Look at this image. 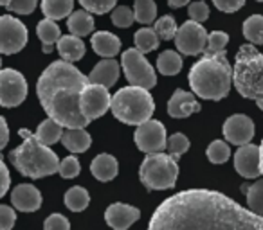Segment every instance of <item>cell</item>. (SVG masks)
<instances>
[{
    "mask_svg": "<svg viewBox=\"0 0 263 230\" xmlns=\"http://www.w3.org/2000/svg\"><path fill=\"white\" fill-rule=\"evenodd\" d=\"M148 230H263V216L218 191L190 189L166 198Z\"/></svg>",
    "mask_w": 263,
    "mask_h": 230,
    "instance_id": "cell-1",
    "label": "cell"
},
{
    "mask_svg": "<svg viewBox=\"0 0 263 230\" xmlns=\"http://www.w3.org/2000/svg\"><path fill=\"white\" fill-rule=\"evenodd\" d=\"M90 83L72 63L60 59L42 72L36 94L49 117L63 128H85L88 119L81 112V92Z\"/></svg>",
    "mask_w": 263,
    "mask_h": 230,
    "instance_id": "cell-2",
    "label": "cell"
},
{
    "mask_svg": "<svg viewBox=\"0 0 263 230\" xmlns=\"http://www.w3.org/2000/svg\"><path fill=\"white\" fill-rule=\"evenodd\" d=\"M187 79L195 95L209 101H222L233 85V67L226 52L204 54L191 67Z\"/></svg>",
    "mask_w": 263,
    "mask_h": 230,
    "instance_id": "cell-3",
    "label": "cell"
},
{
    "mask_svg": "<svg viewBox=\"0 0 263 230\" xmlns=\"http://www.w3.org/2000/svg\"><path fill=\"white\" fill-rule=\"evenodd\" d=\"M18 135L22 137V144L9 153V160L13 162L16 171L33 180L54 175L60 169L58 155L49 146L42 144L29 130L22 128Z\"/></svg>",
    "mask_w": 263,
    "mask_h": 230,
    "instance_id": "cell-4",
    "label": "cell"
},
{
    "mask_svg": "<svg viewBox=\"0 0 263 230\" xmlns=\"http://www.w3.org/2000/svg\"><path fill=\"white\" fill-rule=\"evenodd\" d=\"M233 83L240 95L254 101L263 112V54L254 45H241L238 51Z\"/></svg>",
    "mask_w": 263,
    "mask_h": 230,
    "instance_id": "cell-5",
    "label": "cell"
},
{
    "mask_svg": "<svg viewBox=\"0 0 263 230\" xmlns=\"http://www.w3.org/2000/svg\"><path fill=\"white\" fill-rule=\"evenodd\" d=\"M110 110L117 121L130 126H139L152 119L155 102L146 88L132 85V87H124L114 94Z\"/></svg>",
    "mask_w": 263,
    "mask_h": 230,
    "instance_id": "cell-6",
    "label": "cell"
},
{
    "mask_svg": "<svg viewBox=\"0 0 263 230\" xmlns=\"http://www.w3.org/2000/svg\"><path fill=\"white\" fill-rule=\"evenodd\" d=\"M179 164L172 155L150 153L139 168V178L150 191H166L175 187Z\"/></svg>",
    "mask_w": 263,
    "mask_h": 230,
    "instance_id": "cell-7",
    "label": "cell"
},
{
    "mask_svg": "<svg viewBox=\"0 0 263 230\" xmlns=\"http://www.w3.org/2000/svg\"><path fill=\"white\" fill-rule=\"evenodd\" d=\"M121 67L123 72L126 76L128 83L134 87L141 88H154L157 85V74H155L154 67L148 63V59L144 58V54L139 49H128L121 56Z\"/></svg>",
    "mask_w": 263,
    "mask_h": 230,
    "instance_id": "cell-8",
    "label": "cell"
},
{
    "mask_svg": "<svg viewBox=\"0 0 263 230\" xmlns=\"http://www.w3.org/2000/svg\"><path fill=\"white\" fill-rule=\"evenodd\" d=\"M29 40L26 26L11 15L0 16V54H16Z\"/></svg>",
    "mask_w": 263,
    "mask_h": 230,
    "instance_id": "cell-9",
    "label": "cell"
},
{
    "mask_svg": "<svg viewBox=\"0 0 263 230\" xmlns=\"http://www.w3.org/2000/svg\"><path fill=\"white\" fill-rule=\"evenodd\" d=\"M27 97V81L18 70H0V106L15 108Z\"/></svg>",
    "mask_w": 263,
    "mask_h": 230,
    "instance_id": "cell-10",
    "label": "cell"
},
{
    "mask_svg": "<svg viewBox=\"0 0 263 230\" xmlns=\"http://www.w3.org/2000/svg\"><path fill=\"white\" fill-rule=\"evenodd\" d=\"M175 45L182 54L197 56L205 51L208 45V31L202 27V24L190 20L179 27L175 34Z\"/></svg>",
    "mask_w": 263,
    "mask_h": 230,
    "instance_id": "cell-11",
    "label": "cell"
},
{
    "mask_svg": "<svg viewBox=\"0 0 263 230\" xmlns=\"http://www.w3.org/2000/svg\"><path fill=\"white\" fill-rule=\"evenodd\" d=\"M134 140L143 153H162L166 150V142H168L164 124L161 121H152V119L143 122L137 126Z\"/></svg>",
    "mask_w": 263,
    "mask_h": 230,
    "instance_id": "cell-12",
    "label": "cell"
},
{
    "mask_svg": "<svg viewBox=\"0 0 263 230\" xmlns=\"http://www.w3.org/2000/svg\"><path fill=\"white\" fill-rule=\"evenodd\" d=\"M110 102H112V97L108 94V88L103 87V85L88 83L81 92V112L88 121L103 117L106 110L110 108Z\"/></svg>",
    "mask_w": 263,
    "mask_h": 230,
    "instance_id": "cell-13",
    "label": "cell"
},
{
    "mask_svg": "<svg viewBox=\"0 0 263 230\" xmlns=\"http://www.w3.org/2000/svg\"><path fill=\"white\" fill-rule=\"evenodd\" d=\"M223 137L229 144L245 146L254 137V122L243 113H234L223 122Z\"/></svg>",
    "mask_w": 263,
    "mask_h": 230,
    "instance_id": "cell-14",
    "label": "cell"
},
{
    "mask_svg": "<svg viewBox=\"0 0 263 230\" xmlns=\"http://www.w3.org/2000/svg\"><path fill=\"white\" fill-rule=\"evenodd\" d=\"M234 169L238 175L243 178H258L261 175V155L259 146L254 144H245L240 146L234 153Z\"/></svg>",
    "mask_w": 263,
    "mask_h": 230,
    "instance_id": "cell-15",
    "label": "cell"
},
{
    "mask_svg": "<svg viewBox=\"0 0 263 230\" xmlns=\"http://www.w3.org/2000/svg\"><path fill=\"white\" fill-rule=\"evenodd\" d=\"M141 218V211L126 203H112L105 212V221L114 230H126Z\"/></svg>",
    "mask_w": 263,
    "mask_h": 230,
    "instance_id": "cell-16",
    "label": "cell"
},
{
    "mask_svg": "<svg viewBox=\"0 0 263 230\" xmlns=\"http://www.w3.org/2000/svg\"><path fill=\"white\" fill-rule=\"evenodd\" d=\"M13 207L20 212H36L42 207V193L31 183H20L11 193Z\"/></svg>",
    "mask_w": 263,
    "mask_h": 230,
    "instance_id": "cell-17",
    "label": "cell"
},
{
    "mask_svg": "<svg viewBox=\"0 0 263 230\" xmlns=\"http://www.w3.org/2000/svg\"><path fill=\"white\" fill-rule=\"evenodd\" d=\"M202 106L197 101L195 94L184 90H175V94L172 95V99L168 101V113L175 119H186L193 113L200 112Z\"/></svg>",
    "mask_w": 263,
    "mask_h": 230,
    "instance_id": "cell-18",
    "label": "cell"
},
{
    "mask_svg": "<svg viewBox=\"0 0 263 230\" xmlns=\"http://www.w3.org/2000/svg\"><path fill=\"white\" fill-rule=\"evenodd\" d=\"M119 79V63L114 58H105L92 69L88 74V81L103 87H114V83Z\"/></svg>",
    "mask_w": 263,
    "mask_h": 230,
    "instance_id": "cell-19",
    "label": "cell"
},
{
    "mask_svg": "<svg viewBox=\"0 0 263 230\" xmlns=\"http://www.w3.org/2000/svg\"><path fill=\"white\" fill-rule=\"evenodd\" d=\"M92 49L96 54L101 58H114L117 52L121 51V40L116 34L108 33V31H99V33L92 34Z\"/></svg>",
    "mask_w": 263,
    "mask_h": 230,
    "instance_id": "cell-20",
    "label": "cell"
},
{
    "mask_svg": "<svg viewBox=\"0 0 263 230\" xmlns=\"http://www.w3.org/2000/svg\"><path fill=\"white\" fill-rule=\"evenodd\" d=\"M62 144L70 153H85L90 148L92 137L85 128H67L62 135Z\"/></svg>",
    "mask_w": 263,
    "mask_h": 230,
    "instance_id": "cell-21",
    "label": "cell"
},
{
    "mask_svg": "<svg viewBox=\"0 0 263 230\" xmlns=\"http://www.w3.org/2000/svg\"><path fill=\"white\" fill-rule=\"evenodd\" d=\"M90 171L94 175V178H98L99 182H110L117 176L119 171V164L117 160L108 153H101L92 160Z\"/></svg>",
    "mask_w": 263,
    "mask_h": 230,
    "instance_id": "cell-22",
    "label": "cell"
},
{
    "mask_svg": "<svg viewBox=\"0 0 263 230\" xmlns=\"http://www.w3.org/2000/svg\"><path fill=\"white\" fill-rule=\"evenodd\" d=\"M58 54L62 56V59L69 63H74L78 59H81L85 56V44L80 36H74V34H67L58 40Z\"/></svg>",
    "mask_w": 263,
    "mask_h": 230,
    "instance_id": "cell-23",
    "label": "cell"
},
{
    "mask_svg": "<svg viewBox=\"0 0 263 230\" xmlns=\"http://www.w3.org/2000/svg\"><path fill=\"white\" fill-rule=\"evenodd\" d=\"M67 27H69L70 34L74 36H87V34L92 33L94 29V18L88 11L81 9V11H74L72 15L67 20Z\"/></svg>",
    "mask_w": 263,
    "mask_h": 230,
    "instance_id": "cell-24",
    "label": "cell"
},
{
    "mask_svg": "<svg viewBox=\"0 0 263 230\" xmlns=\"http://www.w3.org/2000/svg\"><path fill=\"white\" fill-rule=\"evenodd\" d=\"M34 135H36V139L40 140L42 144H45V146H52V144H56L58 140H62L63 126L60 124V122H56L54 119L49 117L38 124Z\"/></svg>",
    "mask_w": 263,
    "mask_h": 230,
    "instance_id": "cell-25",
    "label": "cell"
},
{
    "mask_svg": "<svg viewBox=\"0 0 263 230\" xmlns=\"http://www.w3.org/2000/svg\"><path fill=\"white\" fill-rule=\"evenodd\" d=\"M74 0H42V13L45 18L62 20L72 13Z\"/></svg>",
    "mask_w": 263,
    "mask_h": 230,
    "instance_id": "cell-26",
    "label": "cell"
},
{
    "mask_svg": "<svg viewBox=\"0 0 263 230\" xmlns=\"http://www.w3.org/2000/svg\"><path fill=\"white\" fill-rule=\"evenodd\" d=\"M159 34L155 33L154 27H141L139 31L134 36V44H136V49H139L143 54H148V52H154L155 49L159 47Z\"/></svg>",
    "mask_w": 263,
    "mask_h": 230,
    "instance_id": "cell-27",
    "label": "cell"
},
{
    "mask_svg": "<svg viewBox=\"0 0 263 230\" xmlns=\"http://www.w3.org/2000/svg\"><path fill=\"white\" fill-rule=\"evenodd\" d=\"M63 201H65V207L69 208V211L81 212L88 207V203H90V196H88V193H87L85 187L76 185V187H70V189L67 191Z\"/></svg>",
    "mask_w": 263,
    "mask_h": 230,
    "instance_id": "cell-28",
    "label": "cell"
},
{
    "mask_svg": "<svg viewBox=\"0 0 263 230\" xmlns=\"http://www.w3.org/2000/svg\"><path fill=\"white\" fill-rule=\"evenodd\" d=\"M182 69V58L175 51H164L157 58V70L164 76H177Z\"/></svg>",
    "mask_w": 263,
    "mask_h": 230,
    "instance_id": "cell-29",
    "label": "cell"
},
{
    "mask_svg": "<svg viewBox=\"0 0 263 230\" xmlns=\"http://www.w3.org/2000/svg\"><path fill=\"white\" fill-rule=\"evenodd\" d=\"M241 29L247 41L263 45V15H251L243 22Z\"/></svg>",
    "mask_w": 263,
    "mask_h": 230,
    "instance_id": "cell-30",
    "label": "cell"
},
{
    "mask_svg": "<svg viewBox=\"0 0 263 230\" xmlns=\"http://www.w3.org/2000/svg\"><path fill=\"white\" fill-rule=\"evenodd\" d=\"M36 36L40 38L44 45H54L62 38V31H60L56 20L45 18L36 26Z\"/></svg>",
    "mask_w": 263,
    "mask_h": 230,
    "instance_id": "cell-31",
    "label": "cell"
},
{
    "mask_svg": "<svg viewBox=\"0 0 263 230\" xmlns=\"http://www.w3.org/2000/svg\"><path fill=\"white\" fill-rule=\"evenodd\" d=\"M134 15H136V20L141 26H148V24L155 22V18H157V4H155V0H136Z\"/></svg>",
    "mask_w": 263,
    "mask_h": 230,
    "instance_id": "cell-32",
    "label": "cell"
},
{
    "mask_svg": "<svg viewBox=\"0 0 263 230\" xmlns=\"http://www.w3.org/2000/svg\"><path fill=\"white\" fill-rule=\"evenodd\" d=\"M247 205L252 212L263 216V180H258L252 185H249V191L245 193Z\"/></svg>",
    "mask_w": 263,
    "mask_h": 230,
    "instance_id": "cell-33",
    "label": "cell"
},
{
    "mask_svg": "<svg viewBox=\"0 0 263 230\" xmlns=\"http://www.w3.org/2000/svg\"><path fill=\"white\" fill-rule=\"evenodd\" d=\"M154 29H155V33L159 34L161 40L170 41V40H175V34H177V31H179V27H177V22L172 15H164L155 22Z\"/></svg>",
    "mask_w": 263,
    "mask_h": 230,
    "instance_id": "cell-34",
    "label": "cell"
},
{
    "mask_svg": "<svg viewBox=\"0 0 263 230\" xmlns=\"http://www.w3.org/2000/svg\"><path fill=\"white\" fill-rule=\"evenodd\" d=\"M205 155H208L209 162H213V164H223V162L229 160L231 148H229V144L223 142V140H213V142L209 144Z\"/></svg>",
    "mask_w": 263,
    "mask_h": 230,
    "instance_id": "cell-35",
    "label": "cell"
},
{
    "mask_svg": "<svg viewBox=\"0 0 263 230\" xmlns=\"http://www.w3.org/2000/svg\"><path fill=\"white\" fill-rule=\"evenodd\" d=\"M229 44V34L223 31H213L208 34V45H205L204 54H218L226 52V45Z\"/></svg>",
    "mask_w": 263,
    "mask_h": 230,
    "instance_id": "cell-36",
    "label": "cell"
},
{
    "mask_svg": "<svg viewBox=\"0 0 263 230\" xmlns=\"http://www.w3.org/2000/svg\"><path fill=\"white\" fill-rule=\"evenodd\" d=\"M166 150L168 155H172L173 158H179L190 150V139L182 133H173L172 137H168V142H166Z\"/></svg>",
    "mask_w": 263,
    "mask_h": 230,
    "instance_id": "cell-37",
    "label": "cell"
},
{
    "mask_svg": "<svg viewBox=\"0 0 263 230\" xmlns=\"http://www.w3.org/2000/svg\"><path fill=\"white\" fill-rule=\"evenodd\" d=\"M116 2L117 0H80L81 8L94 15H105V13L112 11Z\"/></svg>",
    "mask_w": 263,
    "mask_h": 230,
    "instance_id": "cell-38",
    "label": "cell"
},
{
    "mask_svg": "<svg viewBox=\"0 0 263 230\" xmlns=\"http://www.w3.org/2000/svg\"><path fill=\"white\" fill-rule=\"evenodd\" d=\"M136 22V15L128 6H119L112 9V24L117 27H130Z\"/></svg>",
    "mask_w": 263,
    "mask_h": 230,
    "instance_id": "cell-39",
    "label": "cell"
},
{
    "mask_svg": "<svg viewBox=\"0 0 263 230\" xmlns=\"http://www.w3.org/2000/svg\"><path fill=\"white\" fill-rule=\"evenodd\" d=\"M80 169H81L80 160H78L74 155H69V157L60 162L58 173L62 175V178H76V176L80 175Z\"/></svg>",
    "mask_w": 263,
    "mask_h": 230,
    "instance_id": "cell-40",
    "label": "cell"
},
{
    "mask_svg": "<svg viewBox=\"0 0 263 230\" xmlns=\"http://www.w3.org/2000/svg\"><path fill=\"white\" fill-rule=\"evenodd\" d=\"M38 0H11L6 8L16 15H31L36 9Z\"/></svg>",
    "mask_w": 263,
    "mask_h": 230,
    "instance_id": "cell-41",
    "label": "cell"
},
{
    "mask_svg": "<svg viewBox=\"0 0 263 230\" xmlns=\"http://www.w3.org/2000/svg\"><path fill=\"white\" fill-rule=\"evenodd\" d=\"M187 15H190L191 20H195V22H198V24L205 22V20L209 18L208 4H205V2H202V0L193 2V4H190V8H187Z\"/></svg>",
    "mask_w": 263,
    "mask_h": 230,
    "instance_id": "cell-42",
    "label": "cell"
},
{
    "mask_svg": "<svg viewBox=\"0 0 263 230\" xmlns=\"http://www.w3.org/2000/svg\"><path fill=\"white\" fill-rule=\"evenodd\" d=\"M44 230H70V223L63 214H51L45 219Z\"/></svg>",
    "mask_w": 263,
    "mask_h": 230,
    "instance_id": "cell-43",
    "label": "cell"
},
{
    "mask_svg": "<svg viewBox=\"0 0 263 230\" xmlns=\"http://www.w3.org/2000/svg\"><path fill=\"white\" fill-rule=\"evenodd\" d=\"M16 221V212L9 205H0V230H11Z\"/></svg>",
    "mask_w": 263,
    "mask_h": 230,
    "instance_id": "cell-44",
    "label": "cell"
},
{
    "mask_svg": "<svg viewBox=\"0 0 263 230\" xmlns=\"http://www.w3.org/2000/svg\"><path fill=\"white\" fill-rule=\"evenodd\" d=\"M213 4L218 11L223 13H236L238 9L243 8L245 0H213Z\"/></svg>",
    "mask_w": 263,
    "mask_h": 230,
    "instance_id": "cell-45",
    "label": "cell"
},
{
    "mask_svg": "<svg viewBox=\"0 0 263 230\" xmlns=\"http://www.w3.org/2000/svg\"><path fill=\"white\" fill-rule=\"evenodd\" d=\"M9 183H11V178H9V171H8V168H6L2 157H0V198L8 193Z\"/></svg>",
    "mask_w": 263,
    "mask_h": 230,
    "instance_id": "cell-46",
    "label": "cell"
},
{
    "mask_svg": "<svg viewBox=\"0 0 263 230\" xmlns=\"http://www.w3.org/2000/svg\"><path fill=\"white\" fill-rule=\"evenodd\" d=\"M9 142V128H8V122L6 119L0 115V151L4 150L6 144Z\"/></svg>",
    "mask_w": 263,
    "mask_h": 230,
    "instance_id": "cell-47",
    "label": "cell"
},
{
    "mask_svg": "<svg viewBox=\"0 0 263 230\" xmlns=\"http://www.w3.org/2000/svg\"><path fill=\"white\" fill-rule=\"evenodd\" d=\"M186 4H190V0H168L170 8H182Z\"/></svg>",
    "mask_w": 263,
    "mask_h": 230,
    "instance_id": "cell-48",
    "label": "cell"
},
{
    "mask_svg": "<svg viewBox=\"0 0 263 230\" xmlns=\"http://www.w3.org/2000/svg\"><path fill=\"white\" fill-rule=\"evenodd\" d=\"M52 49H54V45H44V52H45V54L52 52Z\"/></svg>",
    "mask_w": 263,
    "mask_h": 230,
    "instance_id": "cell-49",
    "label": "cell"
},
{
    "mask_svg": "<svg viewBox=\"0 0 263 230\" xmlns=\"http://www.w3.org/2000/svg\"><path fill=\"white\" fill-rule=\"evenodd\" d=\"M259 155H261V175H263V140H261V146H259Z\"/></svg>",
    "mask_w": 263,
    "mask_h": 230,
    "instance_id": "cell-50",
    "label": "cell"
},
{
    "mask_svg": "<svg viewBox=\"0 0 263 230\" xmlns=\"http://www.w3.org/2000/svg\"><path fill=\"white\" fill-rule=\"evenodd\" d=\"M11 0H0V6H8Z\"/></svg>",
    "mask_w": 263,
    "mask_h": 230,
    "instance_id": "cell-51",
    "label": "cell"
},
{
    "mask_svg": "<svg viewBox=\"0 0 263 230\" xmlns=\"http://www.w3.org/2000/svg\"><path fill=\"white\" fill-rule=\"evenodd\" d=\"M0 70H2V59H0Z\"/></svg>",
    "mask_w": 263,
    "mask_h": 230,
    "instance_id": "cell-52",
    "label": "cell"
},
{
    "mask_svg": "<svg viewBox=\"0 0 263 230\" xmlns=\"http://www.w3.org/2000/svg\"><path fill=\"white\" fill-rule=\"evenodd\" d=\"M258 2H263V0H258Z\"/></svg>",
    "mask_w": 263,
    "mask_h": 230,
    "instance_id": "cell-53",
    "label": "cell"
}]
</instances>
